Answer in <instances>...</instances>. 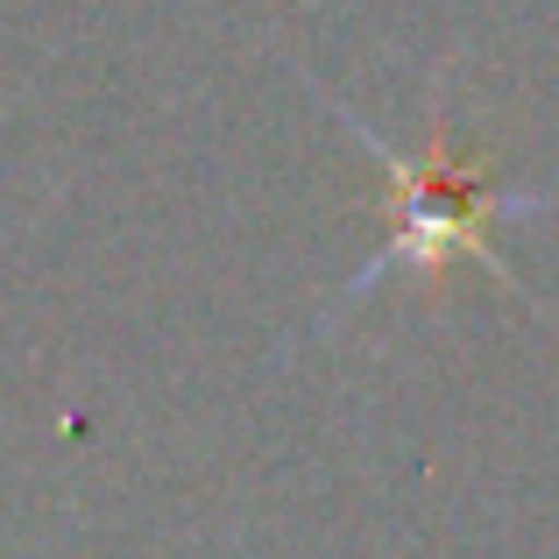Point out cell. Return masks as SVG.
<instances>
[{"instance_id": "1", "label": "cell", "mask_w": 559, "mask_h": 559, "mask_svg": "<svg viewBox=\"0 0 559 559\" xmlns=\"http://www.w3.org/2000/svg\"><path fill=\"white\" fill-rule=\"evenodd\" d=\"M333 114H341V121L355 128V142L376 156L382 199H390V241H382L376 255L355 270V284H347L341 305L369 298V290L396 270V262H418L425 276H439L453 255L489 262V270L503 276L510 290H518V276H510L503 248H496V227H510V219H532L538 205H546L538 191H496V185H481V178H489V164H481V156H461V142H453L447 114H432L425 156L390 150V142H382L376 128L361 121V114H347L341 99H333ZM341 305H333V312H341ZM333 312H326V319H333Z\"/></svg>"}]
</instances>
